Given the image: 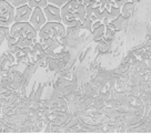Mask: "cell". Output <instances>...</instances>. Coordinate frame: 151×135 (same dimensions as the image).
Instances as JSON below:
<instances>
[{
	"mask_svg": "<svg viewBox=\"0 0 151 135\" xmlns=\"http://www.w3.org/2000/svg\"><path fill=\"white\" fill-rule=\"evenodd\" d=\"M67 37V28L62 22H46V24L38 31V41H41L46 38L61 39Z\"/></svg>",
	"mask_w": 151,
	"mask_h": 135,
	"instance_id": "obj_3",
	"label": "cell"
},
{
	"mask_svg": "<svg viewBox=\"0 0 151 135\" xmlns=\"http://www.w3.org/2000/svg\"><path fill=\"white\" fill-rule=\"evenodd\" d=\"M7 1H8L14 8H18V7H20V6L27 5L29 0H7Z\"/></svg>",
	"mask_w": 151,
	"mask_h": 135,
	"instance_id": "obj_16",
	"label": "cell"
},
{
	"mask_svg": "<svg viewBox=\"0 0 151 135\" xmlns=\"http://www.w3.org/2000/svg\"><path fill=\"white\" fill-rule=\"evenodd\" d=\"M114 32H116V30L114 29H111L110 27L108 26H106V32H104V40L106 41H110L113 37H114Z\"/></svg>",
	"mask_w": 151,
	"mask_h": 135,
	"instance_id": "obj_15",
	"label": "cell"
},
{
	"mask_svg": "<svg viewBox=\"0 0 151 135\" xmlns=\"http://www.w3.org/2000/svg\"><path fill=\"white\" fill-rule=\"evenodd\" d=\"M78 0H69L66 5L61 7V22L68 30H79L82 22L77 18Z\"/></svg>",
	"mask_w": 151,
	"mask_h": 135,
	"instance_id": "obj_1",
	"label": "cell"
},
{
	"mask_svg": "<svg viewBox=\"0 0 151 135\" xmlns=\"http://www.w3.org/2000/svg\"><path fill=\"white\" fill-rule=\"evenodd\" d=\"M126 20H127V18H124L122 14H120V16H118L116 19L111 20L110 22H111L112 26L114 27L116 31H120V30H122L123 27H124V24H126Z\"/></svg>",
	"mask_w": 151,
	"mask_h": 135,
	"instance_id": "obj_11",
	"label": "cell"
},
{
	"mask_svg": "<svg viewBox=\"0 0 151 135\" xmlns=\"http://www.w3.org/2000/svg\"><path fill=\"white\" fill-rule=\"evenodd\" d=\"M31 14H32V9L28 5L14 8V22H29Z\"/></svg>",
	"mask_w": 151,
	"mask_h": 135,
	"instance_id": "obj_7",
	"label": "cell"
},
{
	"mask_svg": "<svg viewBox=\"0 0 151 135\" xmlns=\"http://www.w3.org/2000/svg\"><path fill=\"white\" fill-rule=\"evenodd\" d=\"M41 44H42L43 49L46 48H49V49H52V50H56V51H60L61 49H63L65 47H62L61 43L59 42L58 39H53V38H46L41 41H39Z\"/></svg>",
	"mask_w": 151,
	"mask_h": 135,
	"instance_id": "obj_9",
	"label": "cell"
},
{
	"mask_svg": "<svg viewBox=\"0 0 151 135\" xmlns=\"http://www.w3.org/2000/svg\"><path fill=\"white\" fill-rule=\"evenodd\" d=\"M136 10V5L132 2L131 0H129L128 2H126L124 5L121 7V14H122L124 18H130L133 12Z\"/></svg>",
	"mask_w": 151,
	"mask_h": 135,
	"instance_id": "obj_10",
	"label": "cell"
},
{
	"mask_svg": "<svg viewBox=\"0 0 151 135\" xmlns=\"http://www.w3.org/2000/svg\"><path fill=\"white\" fill-rule=\"evenodd\" d=\"M87 17V14H86V6L82 5V4H79L78 5V8H77V18L79 21H83L85 18Z\"/></svg>",
	"mask_w": 151,
	"mask_h": 135,
	"instance_id": "obj_13",
	"label": "cell"
},
{
	"mask_svg": "<svg viewBox=\"0 0 151 135\" xmlns=\"http://www.w3.org/2000/svg\"><path fill=\"white\" fill-rule=\"evenodd\" d=\"M14 22V8L7 0H0V28L10 27Z\"/></svg>",
	"mask_w": 151,
	"mask_h": 135,
	"instance_id": "obj_4",
	"label": "cell"
},
{
	"mask_svg": "<svg viewBox=\"0 0 151 135\" xmlns=\"http://www.w3.org/2000/svg\"><path fill=\"white\" fill-rule=\"evenodd\" d=\"M92 24L93 21L91 20L89 16H87L85 18V20L82 21V26H81V29L82 30H87V31H91V28H92Z\"/></svg>",
	"mask_w": 151,
	"mask_h": 135,
	"instance_id": "obj_14",
	"label": "cell"
},
{
	"mask_svg": "<svg viewBox=\"0 0 151 135\" xmlns=\"http://www.w3.org/2000/svg\"><path fill=\"white\" fill-rule=\"evenodd\" d=\"M46 22H47V19H46V16L43 14V10L40 9L39 7L35 8L32 10L31 17L29 19V24H31L37 31H39L46 24Z\"/></svg>",
	"mask_w": 151,
	"mask_h": 135,
	"instance_id": "obj_5",
	"label": "cell"
},
{
	"mask_svg": "<svg viewBox=\"0 0 151 135\" xmlns=\"http://www.w3.org/2000/svg\"><path fill=\"white\" fill-rule=\"evenodd\" d=\"M92 12H93V7L92 6H87L86 7V14H87V16H92Z\"/></svg>",
	"mask_w": 151,
	"mask_h": 135,
	"instance_id": "obj_23",
	"label": "cell"
},
{
	"mask_svg": "<svg viewBox=\"0 0 151 135\" xmlns=\"http://www.w3.org/2000/svg\"><path fill=\"white\" fill-rule=\"evenodd\" d=\"M48 6V1L47 0H38V7L40 9H45Z\"/></svg>",
	"mask_w": 151,
	"mask_h": 135,
	"instance_id": "obj_21",
	"label": "cell"
},
{
	"mask_svg": "<svg viewBox=\"0 0 151 135\" xmlns=\"http://www.w3.org/2000/svg\"><path fill=\"white\" fill-rule=\"evenodd\" d=\"M47 1H48V4H49V5L56 6V7L61 8V7H63V6L66 5L69 0H47Z\"/></svg>",
	"mask_w": 151,
	"mask_h": 135,
	"instance_id": "obj_17",
	"label": "cell"
},
{
	"mask_svg": "<svg viewBox=\"0 0 151 135\" xmlns=\"http://www.w3.org/2000/svg\"><path fill=\"white\" fill-rule=\"evenodd\" d=\"M42 10L48 22H61V8L48 4Z\"/></svg>",
	"mask_w": 151,
	"mask_h": 135,
	"instance_id": "obj_6",
	"label": "cell"
},
{
	"mask_svg": "<svg viewBox=\"0 0 151 135\" xmlns=\"http://www.w3.org/2000/svg\"><path fill=\"white\" fill-rule=\"evenodd\" d=\"M27 5H28L29 7L33 10L35 8H37V7H38V0H29Z\"/></svg>",
	"mask_w": 151,
	"mask_h": 135,
	"instance_id": "obj_22",
	"label": "cell"
},
{
	"mask_svg": "<svg viewBox=\"0 0 151 135\" xmlns=\"http://www.w3.org/2000/svg\"><path fill=\"white\" fill-rule=\"evenodd\" d=\"M108 5H112V0H98L97 6H101V7H106Z\"/></svg>",
	"mask_w": 151,
	"mask_h": 135,
	"instance_id": "obj_20",
	"label": "cell"
},
{
	"mask_svg": "<svg viewBox=\"0 0 151 135\" xmlns=\"http://www.w3.org/2000/svg\"><path fill=\"white\" fill-rule=\"evenodd\" d=\"M120 14H121V8H120V7H116V6L111 5L110 9H109V16H108L109 20L111 21V20L116 19L118 16H120Z\"/></svg>",
	"mask_w": 151,
	"mask_h": 135,
	"instance_id": "obj_12",
	"label": "cell"
},
{
	"mask_svg": "<svg viewBox=\"0 0 151 135\" xmlns=\"http://www.w3.org/2000/svg\"><path fill=\"white\" fill-rule=\"evenodd\" d=\"M9 36L16 40L30 39L38 41V31L29 22H14L9 28Z\"/></svg>",
	"mask_w": 151,
	"mask_h": 135,
	"instance_id": "obj_2",
	"label": "cell"
},
{
	"mask_svg": "<svg viewBox=\"0 0 151 135\" xmlns=\"http://www.w3.org/2000/svg\"><path fill=\"white\" fill-rule=\"evenodd\" d=\"M129 0H112V5L113 6H116V7H122L126 2H128Z\"/></svg>",
	"mask_w": 151,
	"mask_h": 135,
	"instance_id": "obj_19",
	"label": "cell"
},
{
	"mask_svg": "<svg viewBox=\"0 0 151 135\" xmlns=\"http://www.w3.org/2000/svg\"><path fill=\"white\" fill-rule=\"evenodd\" d=\"M82 1V5H85L86 7L87 6H92V7H94V6H97V4H98V0H81Z\"/></svg>",
	"mask_w": 151,
	"mask_h": 135,
	"instance_id": "obj_18",
	"label": "cell"
},
{
	"mask_svg": "<svg viewBox=\"0 0 151 135\" xmlns=\"http://www.w3.org/2000/svg\"><path fill=\"white\" fill-rule=\"evenodd\" d=\"M104 32H106V26L102 24V21H100V20L94 21L92 24V28H91V33H92L94 41L101 40L104 36Z\"/></svg>",
	"mask_w": 151,
	"mask_h": 135,
	"instance_id": "obj_8",
	"label": "cell"
}]
</instances>
